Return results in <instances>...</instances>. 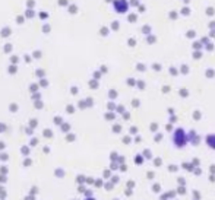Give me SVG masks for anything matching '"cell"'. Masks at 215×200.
<instances>
[{
	"instance_id": "3957f363",
	"label": "cell",
	"mask_w": 215,
	"mask_h": 200,
	"mask_svg": "<svg viewBox=\"0 0 215 200\" xmlns=\"http://www.w3.org/2000/svg\"><path fill=\"white\" fill-rule=\"evenodd\" d=\"M205 143H206V146H208L211 150H215V133L206 134V137H205Z\"/></svg>"
},
{
	"instance_id": "6da1fadb",
	"label": "cell",
	"mask_w": 215,
	"mask_h": 200,
	"mask_svg": "<svg viewBox=\"0 0 215 200\" xmlns=\"http://www.w3.org/2000/svg\"><path fill=\"white\" fill-rule=\"evenodd\" d=\"M171 142H173V145H174L176 149H183V148H186L189 143L188 132H186L183 127L174 129V132L171 134Z\"/></svg>"
},
{
	"instance_id": "7a4b0ae2",
	"label": "cell",
	"mask_w": 215,
	"mask_h": 200,
	"mask_svg": "<svg viewBox=\"0 0 215 200\" xmlns=\"http://www.w3.org/2000/svg\"><path fill=\"white\" fill-rule=\"evenodd\" d=\"M114 9L119 13H126L127 9H129V5H127L126 0H116L114 2Z\"/></svg>"
}]
</instances>
